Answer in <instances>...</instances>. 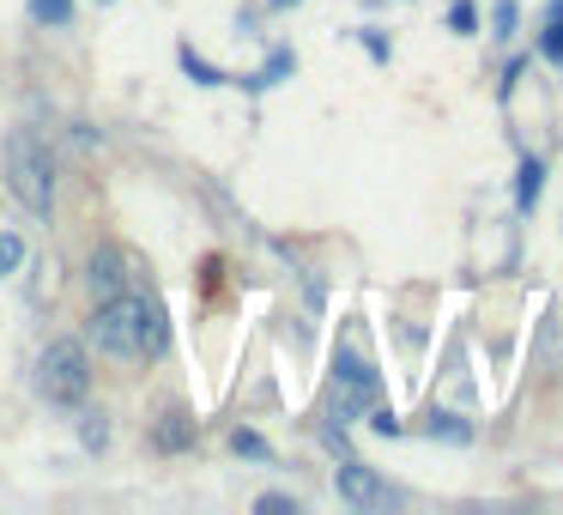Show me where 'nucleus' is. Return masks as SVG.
Instances as JSON below:
<instances>
[{
    "instance_id": "nucleus-1",
    "label": "nucleus",
    "mask_w": 563,
    "mask_h": 515,
    "mask_svg": "<svg viewBox=\"0 0 563 515\" xmlns=\"http://www.w3.org/2000/svg\"><path fill=\"white\" fill-rule=\"evenodd\" d=\"M86 333L110 358H158L164 340H170V321H164L158 297L122 292V297H98V316L86 321Z\"/></svg>"
},
{
    "instance_id": "nucleus-2",
    "label": "nucleus",
    "mask_w": 563,
    "mask_h": 515,
    "mask_svg": "<svg viewBox=\"0 0 563 515\" xmlns=\"http://www.w3.org/2000/svg\"><path fill=\"white\" fill-rule=\"evenodd\" d=\"M0 158H7V188L19 195V207L37 212V219H49V207H55V164H49V146H43L31 128H13Z\"/></svg>"
},
{
    "instance_id": "nucleus-3",
    "label": "nucleus",
    "mask_w": 563,
    "mask_h": 515,
    "mask_svg": "<svg viewBox=\"0 0 563 515\" xmlns=\"http://www.w3.org/2000/svg\"><path fill=\"white\" fill-rule=\"evenodd\" d=\"M37 388H43V401H55V406H79L91 394V358H86V346L79 340H55L49 352L37 358Z\"/></svg>"
},
{
    "instance_id": "nucleus-4",
    "label": "nucleus",
    "mask_w": 563,
    "mask_h": 515,
    "mask_svg": "<svg viewBox=\"0 0 563 515\" xmlns=\"http://www.w3.org/2000/svg\"><path fill=\"white\" fill-rule=\"evenodd\" d=\"M376 394H382L376 370H369L364 358L345 352V358H340V370H333V413H340V418H357L364 406H376Z\"/></svg>"
},
{
    "instance_id": "nucleus-5",
    "label": "nucleus",
    "mask_w": 563,
    "mask_h": 515,
    "mask_svg": "<svg viewBox=\"0 0 563 515\" xmlns=\"http://www.w3.org/2000/svg\"><path fill=\"white\" fill-rule=\"evenodd\" d=\"M333 485H340V503H352V509H388V503H400L388 491V479H376V467H364V461H345L333 473Z\"/></svg>"
},
{
    "instance_id": "nucleus-6",
    "label": "nucleus",
    "mask_w": 563,
    "mask_h": 515,
    "mask_svg": "<svg viewBox=\"0 0 563 515\" xmlns=\"http://www.w3.org/2000/svg\"><path fill=\"white\" fill-rule=\"evenodd\" d=\"M134 273H140V261L128 255V249H98V255H91V292H98V297H122Z\"/></svg>"
},
{
    "instance_id": "nucleus-7",
    "label": "nucleus",
    "mask_w": 563,
    "mask_h": 515,
    "mask_svg": "<svg viewBox=\"0 0 563 515\" xmlns=\"http://www.w3.org/2000/svg\"><path fill=\"white\" fill-rule=\"evenodd\" d=\"M152 442H158L164 454H176V449H188V442H195V418L183 413V406H176V413H164V425L152 430Z\"/></svg>"
},
{
    "instance_id": "nucleus-8",
    "label": "nucleus",
    "mask_w": 563,
    "mask_h": 515,
    "mask_svg": "<svg viewBox=\"0 0 563 515\" xmlns=\"http://www.w3.org/2000/svg\"><path fill=\"white\" fill-rule=\"evenodd\" d=\"M539 50H545V62H563V0H551L545 31H539Z\"/></svg>"
},
{
    "instance_id": "nucleus-9",
    "label": "nucleus",
    "mask_w": 563,
    "mask_h": 515,
    "mask_svg": "<svg viewBox=\"0 0 563 515\" xmlns=\"http://www.w3.org/2000/svg\"><path fill=\"white\" fill-rule=\"evenodd\" d=\"M539 188H545V164H539V158H527V164H521V183H515V200H521V207H533V200H539Z\"/></svg>"
},
{
    "instance_id": "nucleus-10",
    "label": "nucleus",
    "mask_w": 563,
    "mask_h": 515,
    "mask_svg": "<svg viewBox=\"0 0 563 515\" xmlns=\"http://www.w3.org/2000/svg\"><path fill=\"white\" fill-rule=\"evenodd\" d=\"M430 437H449V442H466V437H473V425H461V418H454V413H430Z\"/></svg>"
},
{
    "instance_id": "nucleus-11",
    "label": "nucleus",
    "mask_w": 563,
    "mask_h": 515,
    "mask_svg": "<svg viewBox=\"0 0 563 515\" xmlns=\"http://www.w3.org/2000/svg\"><path fill=\"white\" fill-rule=\"evenodd\" d=\"M231 449H236V454H249V461H267V454H273L267 442L255 437V430H231Z\"/></svg>"
},
{
    "instance_id": "nucleus-12",
    "label": "nucleus",
    "mask_w": 563,
    "mask_h": 515,
    "mask_svg": "<svg viewBox=\"0 0 563 515\" xmlns=\"http://www.w3.org/2000/svg\"><path fill=\"white\" fill-rule=\"evenodd\" d=\"M515 19H521V13H515V0H497V13H490V25H497V31H490V37L509 43L515 37Z\"/></svg>"
},
{
    "instance_id": "nucleus-13",
    "label": "nucleus",
    "mask_w": 563,
    "mask_h": 515,
    "mask_svg": "<svg viewBox=\"0 0 563 515\" xmlns=\"http://www.w3.org/2000/svg\"><path fill=\"white\" fill-rule=\"evenodd\" d=\"M31 13H37L43 25H67V13H74V7H67V0H31Z\"/></svg>"
},
{
    "instance_id": "nucleus-14",
    "label": "nucleus",
    "mask_w": 563,
    "mask_h": 515,
    "mask_svg": "<svg viewBox=\"0 0 563 515\" xmlns=\"http://www.w3.org/2000/svg\"><path fill=\"white\" fill-rule=\"evenodd\" d=\"M19 261H25V243H19L13 231H0V273H13Z\"/></svg>"
},
{
    "instance_id": "nucleus-15",
    "label": "nucleus",
    "mask_w": 563,
    "mask_h": 515,
    "mask_svg": "<svg viewBox=\"0 0 563 515\" xmlns=\"http://www.w3.org/2000/svg\"><path fill=\"white\" fill-rule=\"evenodd\" d=\"M183 67H188V74H195V86H224V79H219V74H212V67H207V62H200V55H195V50H183Z\"/></svg>"
},
{
    "instance_id": "nucleus-16",
    "label": "nucleus",
    "mask_w": 563,
    "mask_h": 515,
    "mask_svg": "<svg viewBox=\"0 0 563 515\" xmlns=\"http://www.w3.org/2000/svg\"><path fill=\"white\" fill-rule=\"evenodd\" d=\"M255 509H267V515H285V509H297V503H291V497H279V491H267V497H261Z\"/></svg>"
},
{
    "instance_id": "nucleus-17",
    "label": "nucleus",
    "mask_w": 563,
    "mask_h": 515,
    "mask_svg": "<svg viewBox=\"0 0 563 515\" xmlns=\"http://www.w3.org/2000/svg\"><path fill=\"white\" fill-rule=\"evenodd\" d=\"M449 25H454V31H473V7H466V0H461V7L449 13Z\"/></svg>"
},
{
    "instance_id": "nucleus-18",
    "label": "nucleus",
    "mask_w": 563,
    "mask_h": 515,
    "mask_svg": "<svg viewBox=\"0 0 563 515\" xmlns=\"http://www.w3.org/2000/svg\"><path fill=\"white\" fill-rule=\"evenodd\" d=\"M79 437H86V449H103V437H110V430H103V425H79Z\"/></svg>"
},
{
    "instance_id": "nucleus-19",
    "label": "nucleus",
    "mask_w": 563,
    "mask_h": 515,
    "mask_svg": "<svg viewBox=\"0 0 563 515\" xmlns=\"http://www.w3.org/2000/svg\"><path fill=\"white\" fill-rule=\"evenodd\" d=\"M273 7H291V0H273Z\"/></svg>"
},
{
    "instance_id": "nucleus-20",
    "label": "nucleus",
    "mask_w": 563,
    "mask_h": 515,
    "mask_svg": "<svg viewBox=\"0 0 563 515\" xmlns=\"http://www.w3.org/2000/svg\"><path fill=\"white\" fill-rule=\"evenodd\" d=\"M91 7H110V0H91Z\"/></svg>"
}]
</instances>
